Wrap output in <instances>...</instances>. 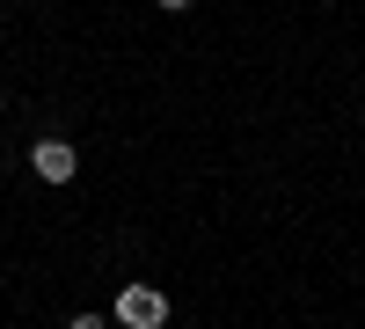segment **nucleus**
Masks as SVG:
<instances>
[{"label": "nucleus", "mask_w": 365, "mask_h": 329, "mask_svg": "<svg viewBox=\"0 0 365 329\" xmlns=\"http://www.w3.org/2000/svg\"><path fill=\"white\" fill-rule=\"evenodd\" d=\"M117 322L125 329H161L168 322V293L161 285H125L117 293Z\"/></svg>", "instance_id": "obj_1"}, {"label": "nucleus", "mask_w": 365, "mask_h": 329, "mask_svg": "<svg viewBox=\"0 0 365 329\" xmlns=\"http://www.w3.org/2000/svg\"><path fill=\"white\" fill-rule=\"evenodd\" d=\"M154 8H168V15H182V8H190V0H154Z\"/></svg>", "instance_id": "obj_4"}, {"label": "nucleus", "mask_w": 365, "mask_h": 329, "mask_svg": "<svg viewBox=\"0 0 365 329\" xmlns=\"http://www.w3.org/2000/svg\"><path fill=\"white\" fill-rule=\"evenodd\" d=\"M29 168H37L44 183H73V168H81V161H73V146H66V139H37V146H29Z\"/></svg>", "instance_id": "obj_2"}, {"label": "nucleus", "mask_w": 365, "mask_h": 329, "mask_svg": "<svg viewBox=\"0 0 365 329\" xmlns=\"http://www.w3.org/2000/svg\"><path fill=\"white\" fill-rule=\"evenodd\" d=\"M66 329H110V322H103V315H73Z\"/></svg>", "instance_id": "obj_3"}]
</instances>
